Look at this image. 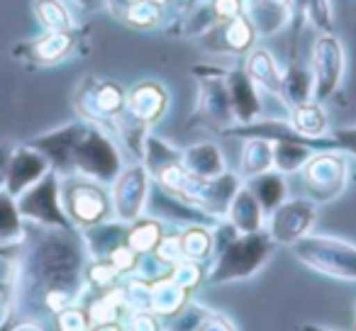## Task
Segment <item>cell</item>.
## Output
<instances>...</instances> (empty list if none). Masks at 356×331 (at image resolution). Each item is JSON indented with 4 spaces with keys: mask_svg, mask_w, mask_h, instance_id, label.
I'll use <instances>...</instances> for the list:
<instances>
[{
    "mask_svg": "<svg viewBox=\"0 0 356 331\" xmlns=\"http://www.w3.org/2000/svg\"><path fill=\"white\" fill-rule=\"evenodd\" d=\"M88 263L81 229L25 222V237L10 258L13 280L6 297V324L0 331H10L25 321L42 324L81 305L88 290Z\"/></svg>",
    "mask_w": 356,
    "mask_h": 331,
    "instance_id": "cell-1",
    "label": "cell"
},
{
    "mask_svg": "<svg viewBox=\"0 0 356 331\" xmlns=\"http://www.w3.org/2000/svg\"><path fill=\"white\" fill-rule=\"evenodd\" d=\"M273 251H276V244L268 237L266 229L239 234L222 251L215 253L213 266L205 271V282L208 285H229V282L249 280L266 266Z\"/></svg>",
    "mask_w": 356,
    "mask_h": 331,
    "instance_id": "cell-2",
    "label": "cell"
},
{
    "mask_svg": "<svg viewBox=\"0 0 356 331\" xmlns=\"http://www.w3.org/2000/svg\"><path fill=\"white\" fill-rule=\"evenodd\" d=\"M293 256L310 271L332 280L356 282V244L310 232L291 246Z\"/></svg>",
    "mask_w": 356,
    "mask_h": 331,
    "instance_id": "cell-3",
    "label": "cell"
},
{
    "mask_svg": "<svg viewBox=\"0 0 356 331\" xmlns=\"http://www.w3.org/2000/svg\"><path fill=\"white\" fill-rule=\"evenodd\" d=\"M122 169V153L115 139L103 127L88 122L74 148V173L95 180V183L110 185Z\"/></svg>",
    "mask_w": 356,
    "mask_h": 331,
    "instance_id": "cell-4",
    "label": "cell"
},
{
    "mask_svg": "<svg viewBox=\"0 0 356 331\" xmlns=\"http://www.w3.org/2000/svg\"><path fill=\"white\" fill-rule=\"evenodd\" d=\"M61 205L76 229L93 227V224L115 217L110 185L95 183V180L76 173L61 178Z\"/></svg>",
    "mask_w": 356,
    "mask_h": 331,
    "instance_id": "cell-5",
    "label": "cell"
},
{
    "mask_svg": "<svg viewBox=\"0 0 356 331\" xmlns=\"http://www.w3.org/2000/svg\"><path fill=\"white\" fill-rule=\"evenodd\" d=\"M302 185H305V193L312 203L327 205L334 203L341 193L346 190L351 180L349 171V156H344L337 148L330 151H315L310 156V161L302 166L300 171Z\"/></svg>",
    "mask_w": 356,
    "mask_h": 331,
    "instance_id": "cell-6",
    "label": "cell"
},
{
    "mask_svg": "<svg viewBox=\"0 0 356 331\" xmlns=\"http://www.w3.org/2000/svg\"><path fill=\"white\" fill-rule=\"evenodd\" d=\"M193 76H195V80H198L195 119H200L205 127L215 129V132H225L227 127H232L237 119H234L227 83H225L227 69L198 64V66H193Z\"/></svg>",
    "mask_w": 356,
    "mask_h": 331,
    "instance_id": "cell-7",
    "label": "cell"
},
{
    "mask_svg": "<svg viewBox=\"0 0 356 331\" xmlns=\"http://www.w3.org/2000/svg\"><path fill=\"white\" fill-rule=\"evenodd\" d=\"M312 71V100L330 103L339 93L346 76V49L337 32H320L312 42L310 56Z\"/></svg>",
    "mask_w": 356,
    "mask_h": 331,
    "instance_id": "cell-8",
    "label": "cell"
},
{
    "mask_svg": "<svg viewBox=\"0 0 356 331\" xmlns=\"http://www.w3.org/2000/svg\"><path fill=\"white\" fill-rule=\"evenodd\" d=\"M17 212L25 222H35L42 227L74 229L71 219L66 217L61 205V176L54 171H47L35 185L15 198Z\"/></svg>",
    "mask_w": 356,
    "mask_h": 331,
    "instance_id": "cell-9",
    "label": "cell"
},
{
    "mask_svg": "<svg viewBox=\"0 0 356 331\" xmlns=\"http://www.w3.org/2000/svg\"><path fill=\"white\" fill-rule=\"evenodd\" d=\"M127 88L113 78L90 76L81 83L76 93V110L86 122H93L103 129H113L115 119L124 112Z\"/></svg>",
    "mask_w": 356,
    "mask_h": 331,
    "instance_id": "cell-10",
    "label": "cell"
},
{
    "mask_svg": "<svg viewBox=\"0 0 356 331\" xmlns=\"http://www.w3.org/2000/svg\"><path fill=\"white\" fill-rule=\"evenodd\" d=\"M317 214H320V205L312 203L310 198H291L286 203L278 205L273 212L266 214V232L273 239L276 246L291 248L296 241L315 229Z\"/></svg>",
    "mask_w": 356,
    "mask_h": 331,
    "instance_id": "cell-11",
    "label": "cell"
},
{
    "mask_svg": "<svg viewBox=\"0 0 356 331\" xmlns=\"http://www.w3.org/2000/svg\"><path fill=\"white\" fill-rule=\"evenodd\" d=\"M152 176L147 173L142 161H134L120 171L118 178L110 183V200H113L115 219L129 224L139 219L147 210L149 190H152Z\"/></svg>",
    "mask_w": 356,
    "mask_h": 331,
    "instance_id": "cell-12",
    "label": "cell"
},
{
    "mask_svg": "<svg viewBox=\"0 0 356 331\" xmlns=\"http://www.w3.org/2000/svg\"><path fill=\"white\" fill-rule=\"evenodd\" d=\"M144 214H149V217H156L159 222H163L166 227H171V229H178V232H181V229H186V227H193V224L215 227V224L220 222V217H213L210 212H205L200 205L188 203V200L168 193V190H163L159 183H152Z\"/></svg>",
    "mask_w": 356,
    "mask_h": 331,
    "instance_id": "cell-13",
    "label": "cell"
},
{
    "mask_svg": "<svg viewBox=\"0 0 356 331\" xmlns=\"http://www.w3.org/2000/svg\"><path fill=\"white\" fill-rule=\"evenodd\" d=\"M257 44L259 35L247 15L218 22L200 37V46L215 56H247Z\"/></svg>",
    "mask_w": 356,
    "mask_h": 331,
    "instance_id": "cell-14",
    "label": "cell"
},
{
    "mask_svg": "<svg viewBox=\"0 0 356 331\" xmlns=\"http://www.w3.org/2000/svg\"><path fill=\"white\" fill-rule=\"evenodd\" d=\"M86 127H88V122L79 119V122H69L59 129L40 134V137L30 139L25 144L35 148V151H40L49 161L51 171L64 178V176H74V148L79 144L81 134L86 132Z\"/></svg>",
    "mask_w": 356,
    "mask_h": 331,
    "instance_id": "cell-15",
    "label": "cell"
},
{
    "mask_svg": "<svg viewBox=\"0 0 356 331\" xmlns=\"http://www.w3.org/2000/svg\"><path fill=\"white\" fill-rule=\"evenodd\" d=\"M171 105V93L161 80L144 78L139 83H134L132 88H127V100H124V112L132 119H137L139 124L152 129L154 124H159L168 112Z\"/></svg>",
    "mask_w": 356,
    "mask_h": 331,
    "instance_id": "cell-16",
    "label": "cell"
},
{
    "mask_svg": "<svg viewBox=\"0 0 356 331\" xmlns=\"http://www.w3.org/2000/svg\"><path fill=\"white\" fill-rule=\"evenodd\" d=\"M76 30L69 32H44V35L35 37V40L25 42L15 49V56L32 61L40 66H54L61 64L64 59H69L76 49Z\"/></svg>",
    "mask_w": 356,
    "mask_h": 331,
    "instance_id": "cell-17",
    "label": "cell"
},
{
    "mask_svg": "<svg viewBox=\"0 0 356 331\" xmlns=\"http://www.w3.org/2000/svg\"><path fill=\"white\" fill-rule=\"evenodd\" d=\"M47 171H51L49 161H47L40 151H35L32 146L22 144V146L13 148L10 163H8L6 185H3V188H6L13 198H17V195L25 193L30 185H35Z\"/></svg>",
    "mask_w": 356,
    "mask_h": 331,
    "instance_id": "cell-18",
    "label": "cell"
},
{
    "mask_svg": "<svg viewBox=\"0 0 356 331\" xmlns=\"http://www.w3.org/2000/svg\"><path fill=\"white\" fill-rule=\"evenodd\" d=\"M225 83H227L234 119H237L234 124H249V122H254V119H261V110H264L261 93H259L257 83L249 78L242 66L227 69Z\"/></svg>",
    "mask_w": 356,
    "mask_h": 331,
    "instance_id": "cell-19",
    "label": "cell"
},
{
    "mask_svg": "<svg viewBox=\"0 0 356 331\" xmlns=\"http://www.w3.org/2000/svg\"><path fill=\"white\" fill-rule=\"evenodd\" d=\"M244 15L254 25L259 40L276 37L291 25V10L286 0H244Z\"/></svg>",
    "mask_w": 356,
    "mask_h": 331,
    "instance_id": "cell-20",
    "label": "cell"
},
{
    "mask_svg": "<svg viewBox=\"0 0 356 331\" xmlns=\"http://www.w3.org/2000/svg\"><path fill=\"white\" fill-rule=\"evenodd\" d=\"M242 69L247 71L249 78L257 83L259 90L281 98V80H283V69L278 64V59L273 56V51L268 46L257 44L247 56H244Z\"/></svg>",
    "mask_w": 356,
    "mask_h": 331,
    "instance_id": "cell-21",
    "label": "cell"
},
{
    "mask_svg": "<svg viewBox=\"0 0 356 331\" xmlns=\"http://www.w3.org/2000/svg\"><path fill=\"white\" fill-rule=\"evenodd\" d=\"M181 163L188 173L198 176V178H218L227 171L222 148L215 142H195L191 146L181 148Z\"/></svg>",
    "mask_w": 356,
    "mask_h": 331,
    "instance_id": "cell-22",
    "label": "cell"
},
{
    "mask_svg": "<svg viewBox=\"0 0 356 331\" xmlns=\"http://www.w3.org/2000/svg\"><path fill=\"white\" fill-rule=\"evenodd\" d=\"M225 219H227L239 234H252L266 227V212H264L259 200L254 198L252 190L244 183L239 185V190L234 193L232 203H229L227 212H225Z\"/></svg>",
    "mask_w": 356,
    "mask_h": 331,
    "instance_id": "cell-23",
    "label": "cell"
},
{
    "mask_svg": "<svg viewBox=\"0 0 356 331\" xmlns=\"http://www.w3.org/2000/svg\"><path fill=\"white\" fill-rule=\"evenodd\" d=\"M188 292L184 285H178L171 275L149 282L147 290V312L156 316H173L188 305Z\"/></svg>",
    "mask_w": 356,
    "mask_h": 331,
    "instance_id": "cell-24",
    "label": "cell"
},
{
    "mask_svg": "<svg viewBox=\"0 0 356 331\" xmlns=\"http://www.w3.org/2000/svg\"><path fill=\"white\" fill-rule=\"evenodd\" d=\"M81 237H83L86 248H88V256L93 258V261H105L120 244H124L127 224L113 217L100 224H93V227L81 229Z\"/></svg>",
    "mask_w": 356,
    "mask_h": 331,
    "instance_id": "cell-25",
    "label": "cell"
},
{
    "mask_svg": "<svg viewBox=\"0 0 356 331\" xmlns=\"http://www.w3.org/2000/svg\"><path fill=\"white\" fill-rule=\"evenodd\" d=\"M288 122L293 124L298 134L307 139H322L330 134V114L325 110V103L305 100L288 108Z\"/></svg>",
    "mask_w": 356,
    "mask_h": 331,
    "instance_id": "cell-26",
    "label": "cell"
},
{
    "mask_svg": "<svg viewBox=\"0 0 356 331\" xmlns=\"http://www.w3.org/2000/svg\"><path fill=\"white\" fill-rule=\"evenodd\" d=\"M286 178L288 176H283V173H278L276 169H271V171H266V173H259V176H254V178L244 180V185L252 190V195L259 200L261 210L268 214V212H273L278 205L288 200V180Z\"/></svg>",
    "mask_w": 356,
    "mask_h": 331,
    "instance_id": "cell-27",
    "label": "cell"
},
{
    "mask_svg": "<svg viewBox=\"0 0 356 331\" xmlns=\"http://www.w3.org/2000/svg\"><path fill=\"white\" fill-rule=\"evenodd\" d=\"M281 100L288 108L298 103H305V100H312V71L310 66L298 61V56H291L288 66L283 69Z\"/></svg>",
    "mask_w": 356,
    "mask_h": 331,
    "instance_id": "cell-28",
    "label": "cell"
},
{
    "mask_svg": "<svg viewBox=\"0 0 356 331\" xmlns=\"http://www.w3.org/2000/svg\"><path fill=\"white\" fill-rule=\"evenodd\" d=\"M273 169V142L266 139H242V153H239V171L242 180H249L259 173H266Z\"/></svg>",
    "mask_w": 356,
    "mask_h": 331,
    "instance_id": "cell-29",
    "label": "cell"
},
{
    "mask_svg": "<svg viewBox=\"0 0 356 331\" xmlns=\"http://www.w3.org/2000/svg\"><path fill=\"white\" fill-rule=\"evenodd\" d=\"M166 229H168L166 224L159 222L156 217L142 214L139 219H134V222L127 224V237H124V241H127V246L134 248L139 256H144V253H154L159 244H161Z\"/></svg>",
    "mask_w": 356,
    "mask_h": 331,
    "instance_id": "cell-30",
    "label": "cell"
},
{
    "mask_svg": "<svg viewBox=\"0 0 356 331\" xmlns=\"http://www.w3.org/2000/svg\"><path fill=\"white\" fill-rule=\"evenodd\" d=\"M181 251H184L186 261L205 263L215 256V239L213 227L205 224H193V227L181 229Z\"/></svg>",
    "mask_w": 356,
    "mask_h": 331,
    "instance_id": "cell-31",
    "label": "cell"
},
{
    "mask_svg": "<svg viewBox=\"0 0 356 331\" xmlns=\"http://www.w3.org/2000/svg\"><path fill=\"white\" fill-rule=\"evenodd\" d=\"M317 148L302 142H273V169L283 176L300 173Z\"/></svg>",
    "mask_w": 356,
    "mask_h": 331,
    "instance_id": "cell-32",
    "label": "cell"
},
{
    "mask_svg": "<svg viewBox=\"0 0 356 331\" xmlns=\"http://www.w3.org/2000/svg\"><path fill=\"white\" fill-rule=\"evenodd\" d=\"M35 15L44 32L76 30V17L69 0H35Z\"/></svg>",
    "mask_w": 356,
    "mask_h": 331,
    "instance_id": "cell-33",
    "label": "cell"
},
{
    "mask_svg": "<svg viewBox=\"0 0 356 331\" xmlns=\"http://www.w3.org/2000/svg\"><path fill=\"white\" fill-rule=\"evenodd\" d=\"M25 237V219L17 212V203L6 188H0V246H15Z\"/></svg>",
    "mask_w": 356,
    "mask_h": 331,
    "instance_id": "cell-34",
    "label": "cell"
},
{
    "mask_svg": "<svg viewBox=\"0 0 356 331\" xmlns=\"http://www.w3.org/2000/svg\"><path fill=\"white\" fill-rule=\"evenodd\" d=\"M122 22L139 32L163 30V25H166V12H163L161 8L147 3V0H132V6L127 8Z\"/></svg>",
    "mask_w": 356,
    "mask_h": 331,
    "instance_id": "cell-35",
    "label": "cell"
},
{
    "mask_svg": "<svg viewBox=\"0 0 356 331\" xmlns=\"http://www.w3.org/2000/svg\"><path fill=\"white\" fill-rule=\"evenodd\" d=\"M307 20L317 27V32H337V15L332 0H305Z\"/></svg>",
    "mask_w": 356,
    "mask_h": 331,
    "instance_id": "cell-36",
    "label": "cell"
},
{
    "mask_svg": "<svg viewBox=\"0 0 356 331\" xmlns=\"http://www.w3.org/2000/svg\"><path fill=\"white\" fill-rule=\"evenodd\" d=\"M54 324L59 331H88L90 329L88 314H86V309H81L79 305L59 312V314L54 316Z\"/></svg>",
    "mask_w": 356,
    "mask_h": 331,
    "instance_id": "cell-37",
    "label": "cell"
},
{
    "mask_svg": "<svg viewBox=\"0 0 356 331\" xmlns=\"http://www.w3.org/2000/svg\"><path fill=\"white\" fill-rule=\"evenodd\" d=\"M330 137L334 139L337 151H341L344 156L356 158V124H349V127H337L330 132Z\"/></svg>",
    "mask_w": 356,
    "mask_h": 331,
    "instance_id": "cell-38",
    "label": "cell"
},
{
    "mask_svg": "<svg viewBox=\"0 0 356 331\" xmlns=\"http://www.w3.org/2000/svg\"><path fill=\"white\" fill-rule=\"evenodd\" d=\"M208 6H210V10L215 12L218 22L244 15V0H208Z\"/></svg>",
    "mask_w": 356,
    "mask_h": 331,
    "instance_id": "cell-39",
    "label": "cell"
},
{
    "mask_svg": "<svg viewBox=\"0 0 356 331\" xmlns=\"http://www.w3.org/2000/svg\"><path fill=\"white\" fill-rule=\"evenodd\" d=\"M195 331H234V326L229 324L225 316H218V314H205V319L198 324Z\"/></svg>",
    "mask_w": 356,
    "mask_h": 331,
    "instance_id": "cell-40",
    "label": "cell"
},
{
    "mask_svg": "<svg viewBox=\"0 0 356 331\" xmlns=\"http://www.w3.org/2000/svg\"><path fill=\"white\" fill-rule=\"evenodd\" d=\"M103 6H105V10H108L110 15L115 17V20L122 22V17H124V12H127V8L132 6V0H103Z\"/></svg>",
    "mask_w": 356,
    "mask_h": 331,
    "instance_id": "cell-41",
    "label": "cell"
},
{
    "mask_svg": "<svg viewBox=\"0 0 356 331\" xmlns=\"http://www.w3.org/2000/svg\"><path fill=\"white\" fill-rule=\"evenodd\" d=\"M195 3H200V0H173V8H171V15H168V20H166V25L171 20H176L178 15H184L186 10H188V8H193ZM163 25V27H166Z\"/></svg>",
    "mask_w": 356,
    "mask_h": 331,
    "instance_id": "cell-42",
    "label": "cell"
},
{
    "mask_svg": "<svg viewBox=\"0 0 356 331\" xmlns=\"http://www.w3.org/2000/svg\"><path fill=\"white\" fill-rule=\"evenodd\" d=\"M88 331H124L120 321H105V324H93Z\"/></svg>",
    "mask_w": 356,
    "mask_h": 331,
    "instance_id": "cell-43",
    "label": "cell"
},
{
    "mask_svg": "<svg viewBox=\"0 0 356 331\" xmlns=\"http://www.w3.org/2000/svg\"><path fill=\"white\" fill-rule=\"evenodd\" d=\"M10 331H44V326H42V324H35V321H25V324L13 326Z\"/></svg>",
    "mask_w": 356,
    "mask_h": 331,
    "instance_id": "cell-44",
    "label": "cell"
},
{
    "mask_svg": "<svg viewBox=\"0 0 356 331\" xmlns=\"http://www.w3.org/2000/svg\"><path fill=\"white\" fill-rule=\"evenodd\" d=\"M147 3H152V6H156V8H161V10L166 12V20H168V15H171V8H173V0H147Z\"/></svg>",
    "mask_w": 356,
    "mask_h": 331,
    "instance_id": "cell-45",
    "label": "cell"
},
{
    "mask_svg": "<svg viewBox=\"0 0 356 331\" xmlns=\"http://www.w3.org/2000/svg\"><path fill=\"white\" fill-rule=\"evenodd\" d=\"M298 331H332V329H327V326H317V324H302Z\"/></svg>",
    "mask_w": 356,
    "mask_h": 331,
    "instance_id": "cell-46",
    "label": "cell"
},
{
    "mask_svg": "<svg viewBox=\"0 0 356 331\" xmlns=\"http://www.w3.org/2000/svg\"><path fill=\"white\" fill-rule=\"evenodd\" d=\"M6 324V302H0V329Z\"/></svg>",
    "mask_w": 356,
    "mask_h": 331,
    "instance_id": "cell-47",
    "label": "cell"
},
{
    "mask_svg": "<svg viewBox=\"0 0 356 331\" xmlns=\"http://www.w3.org/2000/svg\"><path fill=\"white\" fill-rule=\"evenodd\" d=\"M351 180H354V183H356V173H354V176H351Z\"/></svg>",
    "mask_w": 356,
    "mask_h": 331,
    "instance_id": "cell-48",
    "label": "cell"
}]
</instances>
